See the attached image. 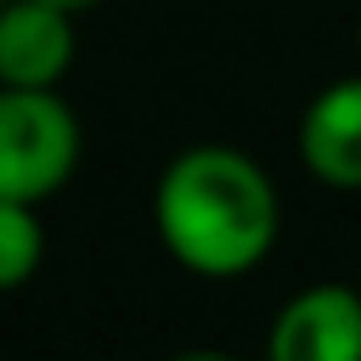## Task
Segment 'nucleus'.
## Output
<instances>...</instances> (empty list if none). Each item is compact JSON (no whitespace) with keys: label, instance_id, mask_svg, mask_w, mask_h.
<instances>
[{"label":"nucleus","instance_id":"obj_8","mask_svg":"<svg viewBox=\"0 0 361 361\" xmlns=\"http://www.w3.org/2000/svg\"><path fill=\"white\" fill-rule=\"evenodd\" d=\"M178 361H235V356H220V351H194V356H178Z\"/></svg>","mask_w":361,"mask_h":361},{"label":"nucleus","instance_id":"obj_7","mask_svg":"<svg viewBox=\"0 0 361 361\" xmlns=\"http://www.w3.org/2000/svg\"><path fill=\"white\" fill-rule=\"evenodd\" d=\"M47 6H58V11H84V6H99V0H47Z\"/></svg>","mask_w":361,"mask_h":361},{"label":"nucleus","instance_id":"obj_6","mask_svg":"<svg viewBox=\"0 0 361 361\" xmlns=\"http://www.w3.org/2000/svg\"><path fill=\"white\" fill-rule=\"evenodd\" d=\"M42 262V220L32 204L0 199V293L21 288Z\"/></svg>","mask_w":361,"mask_h":361},{"label":"nucleus","instance_id":"obj_5","mask_svg":"<svg viewBox=\"0 0 361 361\" xmlns=\"http://www.w3.org/2000/svg\"><path fill=\"white\" fill-rule=\"evenodd\" d=\"M298 157L330 189H361V79L330 84L304 110Z\"/></svg>","mask_w":361,"mask_h":361},{"label":"nucleus","instance_id":"obj_1","mask_svg":"<svg viewBox=\"0 0 361 361\" xmlns=\"http://www.w3.org/2000/svg\"><path fill=\"white\" fill-rule=\"evenodd\" d=\"M157 235L199 278H235L272 252L278 194L235 147H189L157 178Z\"/></svg>","mask_w":361,"mask_h":361},{"label":"nucleus","instance_id":"obj_9","mask_svg":"<svg viewBox=\"0 0 361 361\" xmlns=\"http://www.w3.org/2000/svg\"><path fill=\"white\" fill-rule=\"evenodd\" d=\"M356 42H361V32H356Z\"/></svg>","mask_w":361,"mask_h":361},{"label":"nucleus","instance_id":"obj_2","mask_svg":"<svg viewBox=\"0 0 361 361\" xmlns=\"http://www.w3.org/2000/svg\"><path fill=\"white\" fill-rule=\"evenodd\" d=\"M79 168V121L53 90H0V199L37 204Z\"/></svg>","mask_w":361,"mask_h":361},{"label":"nucleus","instance_id":"obj_4","mask_svg":"<svg viewBox=\"0 0 361 361\" xmlns=\"http://www.w3.org/2000/svg\"><path fill=\"white\" fill-rule=\"evenodd\" d=\"M73 63L68 11L47 0H16L0 11V84L6 90H53Z\"/></svg>","mask_w":361,"mask_h":361},{"label":"nucleus","instance_id":"obj_3","mask_svg":"<svg viewBox=\"0 0 361 361\" xmlns=\"http://www.w3.org/2000/svg\"><path fill=\"white\" fill-rule=\"evenodd\" d=\"M267 361H361V293L319 283L288 298L272 319Z\"/></svg>","mask_w":361,"mask_h":361}]
</instances>
